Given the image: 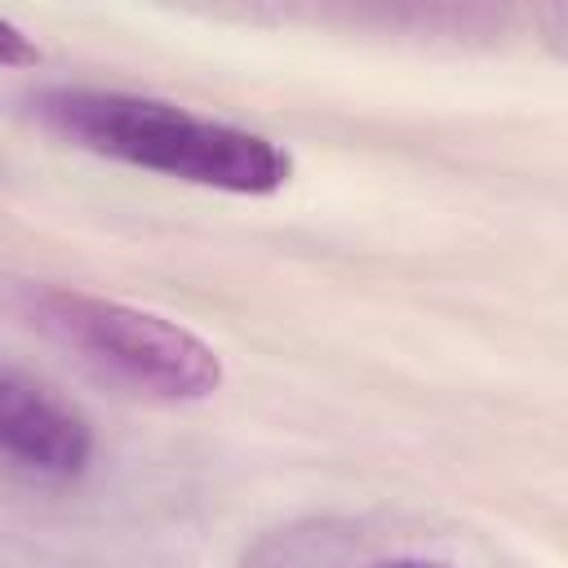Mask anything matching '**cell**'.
<instances>
[{
    "mask_svg": "<svg viewBox=\"0 0 568 568\" xmlns=\"http://www.w3.org/2000/svg\"><path fill=\"white\" fill-rule=\"evenodd\" d=\"M31 306L40 324L53 328L67 346L142 395L186 404L209 399L222 386V355L155 311H138L129 302L93 297L80 288H40L31 293Z\"/></svg>",
    "mask_w": 568,
    "mask_h": 568,
    "instance_id": "cell-2",
    "label": "cell"
},
{
    "mask_svg": "<svg viewBox=\"0 0 568 568\" xmlns=\"http://www.w3.org/2000/svg\"><path fill=\"white\" fill-rule=\"evenodd\" d=\"M31 111L49 133L80 151L151 169L191 186L226 195H275L293 178V155L275 138L200 115L164 98L89 84H49L31 93Z\"/></svg>",
    "mask_w": 568,
    "mask_h": 568,
    "instance_id": "cell-1",
    "label": "cell"
},
{
    "mask_svg": "<svg viewBox=\"0 0 568 568\" xmlns=\"http://www.w3.org/2000/svg\"><path fill=\"white\" fill-rule=\"evenodd\" d=\"M36 62H40L36 40L9 18H0V67H36Z\"/></svg>",
    "mask_w": 568,
    "mask_h": 568,
    "instance_id": "cell-4",
    "label": "cell"
},
{
    "mask_svg": "<svg viewBox=\"0 0 568 568\" xmlns=\"http://www.w3.org/2000/svg\"><path fill=\"white\" fill-rule=\"evenodd\" d=\"M0 462L44 484H71L93 462L84 413L13 364H0Z\"/></svg>",
    "mask_w": 568,
    "mask_h": 568,
    "instance_id": "cell-3",
    "label": "cell"
},
{
    "mask_svg": "<svg viewBox=\"0 0 568 568\" xmlns=\"http://www.w3.org/2000/svg\"><path fill=\"white\" fill-rule=\"evenodd\" d=\"M368 568H448V564H435V559H422V555H399V559H382V564H368Z\"/></svg>",
    "mask_w": 568,
    "mask_h": 568,
    "instance_id": "cell-5",
    "label": "cell"
}]
</instances>
